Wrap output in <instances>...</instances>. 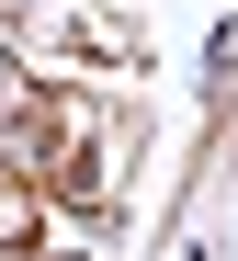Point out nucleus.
I'll use <instances>...</instances> for the list:
<instances>
[{"label":"nucleus","mask_w":238,"mask_h":261,"mask_svg":"<svg viewBox=\"0 0 238 261\" xmlns=\"http://www.w3.org/2000/svg\"><path fill=\"white\" fill-rule=\"evenodd\" d=\"M91 125L80 114H57V102H34V114H12V125H0V170H12V182L23 193H80L91 182Z\"/></svg>","instance_id":"f257e3e1"}]
</instances>
